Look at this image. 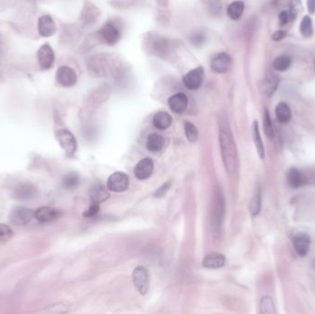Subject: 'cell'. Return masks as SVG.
Masks as SVG:
<instances>
[{
	"label": "cell",
	"mask_w": 315,
	"mask_h": 314,
	"mask_svg": "<svg viewBox=\"0 0 315 314\" xmlns=\"http://www.w3.org/2000/svg\"><path fill=\"white\" fill-rule=\"evenodd\" d=\"M220 144L225 169L229 173H232L237 166L236 146L229 125L225 122L220 126Z\"/></svg>",
	"instance_id": "obj_1"
},
{
	"label": "cell",
	"mask_w": 315,
	"mask_h": 314,
	"mask_svg": "<svg viewBox=\"0 0 315 314\" xmlns=\"http://www.w3.org/2000/svg\"><path fill=\"white\" fill-rule=\"evenodd\" d=\"M97 34L99 36L100 41L107 43L109 45H114L121 39L120 29L113 22L105 23L100 28Z\"/></svg>",
	"instance_id": "obj_2"
},
{
	"label": "cell",
	"mask_w": 315,
	"mask_h": 314,
	"mask_svg": "<svg viewBox=\"0 0 315 314\" xmlns=\"http://www.w3.org/2000/svg\"><path fill=\"white\" fill-rule=\"evenodd\" d=\"M56 136H57L58 143L60 144L61 148L64 150V152L68 156L74 155L77 150V140L71 132L66 129H61V130H58Z\"/></svg>",
	"instance_id": "obj_3"
},
{
	"label": "cell",
	"mask_w": 315,
	"mask_h": 314,
	"mask_svg": "<svg viewBox=\"0 0 315 314\" xmlns=\"http://www.w3.org/2000/svg\"><path fill=\"white\" fill-rule=\"evenodd\" d=\"M129 177L122 171H116L108 178L107 187L109 190L115 193H122L128 189Z\"/></svg>",
	"instance_id": "obj_4"
},
{
	"label": "cell",
	"mask_w": 315,
	"mask_h": 314,
	"mask_svg": "<svg viewBox=\"0 0 315 314\" xmlns=\"http://www.w3.org/2000/svg\"><path fill=\"white\" fill-rule=\"evenodd\" d=\"M132 279L134 285L141 295H145L149 290L150 286V279H149V272L144 266H137L132 274Z\"/></svg>",
	"instance_id": "obj_5"
},
{
	"label": "cell",
	"mask_w": 315,
	"mask_h": 314,
	"mask_svg": "<svg viewBox=\"0 0 315 314\" xmlns=\"http://www.w3.org/2000/svg\"><path fill=\"white\" fill-rule=\"evenodd\" d=\"M204 73L205 70L203 66H198L194 69H192L187 73L184 77L183 82L188 90L190 91H197L200 89L204 80Z\"/></svg>",
	"instance_id": "obj_6"
},
{
	"label": "cell",
	"mask_w": 315,
	"mask_h": 314,
	"mask_svg": "<svg viewBox=\"0 0 315 314\" xmlns=\"http://www.w3.org/2000/svg\"><path fill=\"white\" fill-rule=\"evenodd\" d=\"M34 213L35 211L28 207H15L9 214V220L16 225L23 226L28 224L34 218Z\"/></svg>",
	"instance_id": "obj_7"
},
{
	"label": "cell",
	"mask_w": 315,
	"mask_h": 314,
	"mask_svg": "<svg viewBox=\"0 0 315 314\" xmlns=\"http://www.w3.org/2000/svg\"><path fill=\"white\" fill-rule=\"evenodd\" d=\"M56 79L59 85L64 88H70L76 85L78 81V77L76 72L72 69L71 67L67 65L60 66L57 71Z\"/></svg>",
	"instance_id": "obj_8"
},
{
	"label": "cell",
	"mask_w": 315,
	"mask_h": 314,
	"mask_svg": "<svg viewBox=\"0 0 315 314\" xmlns=\"http://www.w3.org/2000/svg\"><path fill=\"white\" fill-rule=\"evenodd\" d=\"M37 57L41 68L43 70L50 69L55 61V54L48 43L43 44L37 52Z\"/></svg>",
	"instance_id": "obj_9"
},
{
	"label": "cell",
	"mask_w": 315,
	"mask_h": 314,
	"mask_svg": "<svg viewBox=\"0 0 315 314\" xmlns=\"http://www.w3.org/2000/svg\"><path fill=\"white\" fill-rule=\"evenodd\" d=\"M210 66L216 73H227L231 67V57L227 53H220L212 58Z\"/></svg>",
	"instance_id": "obj_10"
},
{
	"label": "cell",
	"mask_w": 315,
	"mask_h": 314,
	"mask_svg": "<svg viewBox=\"0 0 315 314\" xmlns=\"http://www.w3.org/2000/svg\"><path fill=\"white\" fill-rule=\"evenodd\" d=\"M149 46L151 47L152 54L158 57H165L170 52L171 43L165 37L158 35L156 37H151Z\"/></svg>",
	"instance_id": "obj_11"
},
{
	"label": "cell",
	"mask_w": 315,
	"mask_h": 314,
	"mask_svg": "<svg viewBox=\"0 0 315 314\" xmlns=\"http://www.w3.org/2000/svg\"><path fill=\"white\" fill-rule=\"evenodd\" d=\"M38 32L42 37H51L57 32V25L50 15H43L38 20Z\"/></svg>",
	"instance_id": "obj_12"
},
{
	"label": "cell",
	"mask_w": 315,
	"mask_h": 314,
	"mask_svg": "<svg viewBox=\"0 0 315 314\" xmlns=\"http://www.w3.org/2000/svg\"><path fill=\"white\" fill-rule=\"evenodd\" d=\"M103 56L91 57L88 61V68L92 73L95 74V76H106L107 74V61L106 59L102 58Z\"/></svg>",
	"instance_id": "obj_13"
},
{
	"label": "cell",
	"mask_w": 315,
	"mask_h": 314,
	"mask_svg": "<svg viewBox=\"0 0 315 314\" xmlns=\"http://www.w3.org/2000/svg\"><path fill=\"white\" fill-rule=\"evenodd\" d=\"M168 104L173 113L178 114H183L184 112H186L188 106V99L187 95L182 93H176L172 95V97H170V99L168 100Z\"/></svg>",
	"instance_id": "obj_14"
},
{
	"label": "cell",
	"mask_w": 315,
	"mask_h": 314,
	"mask_svg": "<svg viewBox=\"0 0 315 314\" xmlns=\"http://www.w3.org/2000/svg\"><path fill=\"white\" fill-rule=\"evenodd\" d=\"M153 169H154V163L152 159L150 157H145L136 165L134 173L136 178L139 180H146L152 174Z\"/></svg>",
	"instance_id": "obj_15"
},
{
	"label": "cell",
	"mask_w": 315,
	"mask_h": 314,
	"mask_svg": "<svg viewBox=\"0 0 315 314\" xmlns=\"http://www.w3.org/2000/svg\"><path fill=\"white\" fill-rule=\"evenodd\" d=\"M60 212L52 207H43L38 208L34 213V218L38 221L50 222L58 220Z\"/></svg>",
	"instance_id": "obj_16"
},
{
	"label": "cell",
	"mask_w": 315,
	"mask_h": 314,
	"mask_svg": "<svg viewBox=\"0 0 315 314\" xmlns=\"http://www.w3.org/2000/svg\"><path fill=\"white\" fill-rule=\"evenodd\" d=\"M99 15H100V10L98 9V7H95L93 3L87 1L82 9L80 19L83 22V24H92L97 20Z\"/></svg>",
	"instance_id": "obj_17"
},
{
	"label": "cell",
	"mask_w": 315,
	"mask_h": 314,
	"mask_svg": "<svg viewBox=\"0 0 315 314\" xmlns=\"http://www.w3.org/2000/svg\"><path fill=\"white\" fill-rule=\"evenodd\" d=\"M225 262H226V259H225L224 255H222L221 253L212 252L204 258L202 264L205 268L217 269V268H220L222 266H224Z\"/></svg>",
	"instance_id": "obj_18"
},
{
	"label": "cell",
	"mask_w": 315,
	"mask_h": 314,
	"mask_svg": "<svg viewBox=\"0 0 315 314\" xmlns=\"http://www.w3.org/2000/svg\"><path fill=\"white\" fill-rule=\"evenodd\" d=\"M36 188L32 184H22L15 188L14 197L18 200H29L34 197Z\"/></svg>",
	"instance_id": "obj_19"
},
{
	"label": "cell",
	"mask_w": 315,
	"mask_h": 314,
	"mask_svg": "<svg viewBox=\"0 0 315 314\" xmlns=\"http://www.w3.org/2000/svg\"><path fill=\"white\" fill-rule=\"evenodd\" d=\"M310 238L306 234H299L295 236L293 240V245L295 251L300 256H305L308 253L310 249Z\"/></svg>",
	"instance_id": "obj_20"
},
{
	"label": "cell",
	"mask_w": 315,
	"mask_h": 314,
	"mask_svg": "<svg viewBox=\"0 0 315 314\" xmlns=\"http://www.w3.org/2000/svg\"><path fill=\"white\" fill-rule=\"evenodd\" d=\"M90 196L94 203L100 204L101 202L106 201L109 198L110 194L108 193L107 190L105 189L104 186L100 184H96L91 188Z\"/></svg>",
	"instance_id": "obj_21"
},
{
	"label": "cell",
	"mask_w": 315,
	"mask_h": 314,
	"mask_svg": "<svg viewBox=\"0 0 315 314\" xmlns=\"http://www.w3.org/2000/svg\"><path fill=\"white\" fill-rule=\"evenodd\" d=\"M287 181L292 188H299L306 184L307 179L301 171L293 168L290 169L287 173Z\"/></svg>",
	"instance_id": "obj_22"
},
{
	"label": "cell",
	"mask_w": 315,
	"mask_h": 314,
	"mask_svg": "<svg viewBox=\"0 0 315 314\" xmlns=\"http://www.w3.org/2000/svg\"><path fill=\"white\" fill-rule=\"evenodd\" d=\"M172 116L166 112H158L153 117V125L158 130H166L171 126Z\"/></svg>",
	"instance_id": "obj_23"
},
{
	"label": "cell",
	"mask_w": 315,
	"mask_h": 314,
	"mask_svg": "<svg viewBox=\"0 0 315 314\" xmlns=\"http://www.w3.org/2000/svg\"><path fill=\"white\" fill-rule=\"evenodd\" d=\"M165 141L163 136L153 133L148 137L147 148L152 153H157L164 148Z\"/></svg>",
	"instance_id": "obj_24"
},
{
	"label": "cell",
	"mask_w": 315,
	"mask_h": 314,
	"mask_svg": "<svg viewBox=\"0 0 315 314\" xmlns=\"http://www.w3.org/2000/svg\"><path fill=\"white\" fill-rule=\"evenodd\" d=\"M244 11V3L241 0L233 1L231 4H229L227 8V13L231 20L237 21L241 19L242 15Z\"/></svg>",
	"instance_id": "obj_25"
},
{
	"label": "cell",
	"mask_w": 315,
	"mask_h": 314,
	"mask_svg": "<svg viewBox=\"0 0 315 314\" xmlns=\"http://www.w3.org/2000/svg\"><path fill=\"white\" fill-rule=\"evenodd\" d=\"M276 116L280 123L286 124L291 119V110L285 102H280L276 107Z\"/></svg>",
	"instance_id": "obj_26"
},
{
	"label": "cell",
	"mask_w": 315,
	"mask_h": 314,
	"mask_svg": "<svg viewBox=\"0 0 315 314\" xmlns=\"http://www.w3.org/2000/svg\"><path fill=\"white\" fill-rule=\"evenodd\" d=\"M252 137H253V141L255 144L259 157L261 158H264L265 157V148H264L261 136H260L259 126H258V123L256 121L253 123V126H252Z\"/></svg>",
	"instance_id": "obj_27"
},
{
	"label": "cell",
	"mask_w": 315,
	"mask_h": 314,
	"mask_svg": "<svg viewBox=\"0 0 315 314\" xmlns=\"http://www.w3.org/2000/svg\"><path fill=\"white\" fill-rule=\"evenodd\" d=\"M279 82H280V80L277 77H274V76L268 77L262 82L261 90L264 92L265 94L270 96L276 92V90L279 86Z\"/></svg>",
	"instance_id": "obj_28"
},
{
	"label": "cell",
	"mask_w": 315,
	"mask_h": 314,
	"mask_svg": "<svg viewBox=\"0 0 315 314\" xmlns=\"http://www.w3.org/2000/svg\"><path fill=\"white\" fill-rule=\"evenodd\" d=\"M291 62L292 60L290 57L286 55H282L274 60L273 66L278 71H286V69L290 67Z\"/></svg>",
	"instance_id": "obj_29"
},
{
	"label": "cell",
	"mask_w": 315,
	"mask_h": 314,
	"mask_svg": "<svg viewBox=\"0 0 315 314\" xmlns=\"http://www.w3.org/2000/svg\"><path fill=\"white\" fill-rule=\"evenodd\" d=\"M300 31L302 36L304 37H311L314 33V27H313V21L310 16H305L301 21Z\"/></svg>",
	"instance_id": "obj_30"
},
{
	"label": "cell",
	"mask_w": 315,
	"mask_h": 314,
	"mask_svg": "<svg viewBox=\"0 0 315 314\" xmlns=\"http://www.w3.org/2000/svg\"><path fill=\"white\" fill-rule=\"evenodd\" d=\"M185 132L187 138L191 143L195 142L198 138V130L191 122H185Z\"/></svg>",
	"instance_id": "obj_31"
},
{
	"label": "cell",
	"mask_w": 315,
	"mask_h": 314,
	"mask_svg": "<svg viewBox=\"0 0 315 314\" xmlns=\"http://www.w3.org/2000/svg\"><path fill=\"white\" fill-rule=\"evenodd\" d=\"M260 308H261L262 314H275L277 313L272 299H270L268 297H265V298L262 299L261 303H260Z\"/></svg>",
	"instance_id": "obj_32"
},
{
	"label": "cell",
	"mask_w": 315,
	"mask_h": 314,
	"mask_svg": "<svg viewBox=\"0 0 315 314\" xmlns=\"http://www.w3.org/2000/svg\"><path fill=\"white\" fill-rule=\"evenodd\" d=\"M205 4L210 13L220 15L221 13L222 5L220 0H205Z\"/></svg>",
	"instance_id": "obj_33"
},
{
	"label": "cell",
	"mask_w": 315,
	"mask_h": 314,
	"mask_svg": "<svg viewBox=\"0 0 315 314\" xmlns=\"http://www.w3.org/2000/svg\"><path fill=\"white\" fill-rule=\"evenodd\" d=\"M264 131H265V135L269 138H272L274 136V129H273L272 122L270 119V115L268 111L265 109V113H264Z\"/></svg>",
	"instance_id": "obj_34"
},
{
	"label": "cell",
	"mask_w": 315,
	"mask_h": 314,
	"mask_svg": "<svg viewBox=\"0 0 315 314\" xmlns=\"http://www.w3.org/2000/svg\"><path fill=\"white\" fill-rule=\"evenodd\" d=\"M79 183V176L76 173H69L63 180V185L67 189L75 188L76 186H78Z\"/></svg>",
	"instance_id": "obj_35"
},
{
	"label": "cell",
	"mask_w": 315,
	"mask_h": 314,
	"mask_svg": "<svg viewBox=\"0 0 315 314\" xmlns=\"http://www.w3.org/2000/svg\"><path fill=\"white\" fill-rule=\"evenodd\" d=\"M260 209H261V193H260V190H257L250 204V211L252 216H255L260 212Z\"/></svg>",
	"instance_id": "obj_36"
},
{
	"label": "cell",
	"mask_w": 315,
	"mask_h": 314,
	"mask_svg": "<svg viewBox=\"0 0 315 314\" xmlns=\"http://www.w3.org/2000/svg\"><path fill=\"white\" fill-rule=\"evenodd\" d=\"M206 40H207V36L203 31L193 32V34L190 37V42L193 44V46H196V47L202 46L206 42Z\"/></svg>",
	"instance_id": "obj_37"
},
{
	"label": "cell",
	"mask_w": 315,
	"mask_h": 314,
	"mask_svg": "<svg viewBox=\"0 0 315 314\" xmlns=\"http://www.w3.org/2000/svg\"><path fill=\"white\" fill-rule=\"evenodd\" d=\"M289 16H290V20L296 19L297 15L299 13V11L301 10V0H290V6H289Z\"/></svg>",
	"instance_id": "obj_38"
},
{
	"label": "cell",
	"mask_w": 315,
	"mask_h": 314,
	"mask_svg": "<svg viewBox=\"0 0 315 314\" xmlns=\"http://www.w3.org/2000/svg\"><path fill=\"white\" fill-rule=\"evenodd\" d=\"M100 211V206L97 203H94V205H92L89 207V209L84 213V217L86 218H93L95 215L98 214Z\"/></svg>",
	"instance_id": "obj_39"
},
{
	"label": "cell",
	"mask_w": 315,
	"mask_h": 314,
	"mask_svg": "<svg viewBox=\"0 0 315 314\" xmlns=\"http://www.w3.org/2000/svg\"><path fill=\"white\" fill-rule=\"evenodd\" d=\"M279 19H280V25H281V26H285V25H286V24L288 23V22H289L290 16H289V13H288L287 11L284 10V11L280 12Z\"/></svg>",
	"instance_id": "obj_40"
},
{
	"label": "cell",
	"mask_w": 315,
	"mask_h": 314,
	"mask_svg": "<svg viewBox=\"0 0 315 314\" xmlns=\"http://www.w3.org/2000/svg\"><path fill=\"white\" fill-rule=\"evenodd\" d=\"M12 234V230L5 224H0V238H6Z\"/></svg>",
	"instance_id": "obj_41"
},
{
	"label": "cell",
	"mask_w": 315,
	"mask_h": 314,
	"mask_svg": "<svg viewBox=\"0 0 315 314\" xmlns=\"http://www.w3.org/2000/svg\"><path fill=\"white\" fill-rule=\"evenodd\" d=\"M170 187H171V183H170V182L166 183L163 186L159 187V188L158 189L156 193H155V196H156V197H161V196L164 195V193L169 190Z\"/></svg>",
	"instance_id": "obj_42"
},
{
	"label": "cell",
	"mask_w": 315,
	"mask_h": 314,
	"mask_svg": "<svg viewBox=\"0 0 315 314\" xmlns=\"http://www.w3.org/2000/svg\"><path fill=\"white\" fill-rule=\"evenodd\" d=\"M286 34V33L284 31H281V30L278 31H276V32L273 34V40H274V41H280V40H282V39L285 38Z\"/></svg>",
	"instance_id": "obj_43"
},
{
	"label": "cell",
	"mask_w": 315,
	"mask_h": 314,
	"mask_svg": "<svg viewBox=\"0 0 315 314\" xmlns=\"http://www.w3.org/2000/svg\"><path fill=\"white\" fill-rule=\"evenodd\" d=\"M307 7H308V11L311 14L315 13V0H308Z\"/></svg>",
	"instance_id": "obj_44"
}]
</instances>
